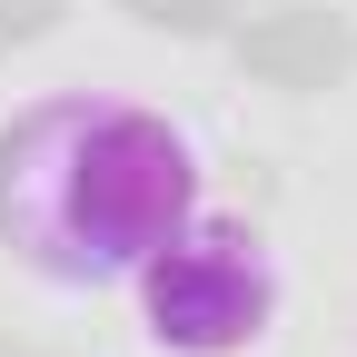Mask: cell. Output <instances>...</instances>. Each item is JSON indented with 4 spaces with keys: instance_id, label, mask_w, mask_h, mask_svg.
I'll use <instances>...</instances> for the list:
<instances>
[{
    "instance_id": "1",
    "label": "cell",
    "mask_w": 357,
    "mask_h": 357,
    "mask_svg": "<svg viewBox=\"0 0 357 357\" xmlns=\"http://www.w3.org/2000/svg\"><path fill=\"white\" fill-rule=\"evenodd\" d=\"M60 149L50 159V129L40 109L0 139V229H20L40 268L60 278H109L129 268L149 238L178 229L189 208V149L169 139L159 119L139 109H60Z\"/></svg>"
},
{
    "instance_id": "2",
    "label": "cell",
    "mask_w": 357,
    "mask_h": 357,
    "mask_svg": "<svg viewBox=\"0 0 357 357\" xmlns=\"http://www.w3.org/2000/svg\"><path fill=\"white\" fill-rule=\"evenodd\" d=\"M149 328L189 357H229L268 328V268L248 258V238H189L149 268Z\"/></svg>"
},
{
    "instance_id": "3",
    "label": "cell",
    "mask_w": 357,
    "mask_h": 357,
    "mask_svg": "<svg viewBox=\"0 0 357 357\" xmlns=\"http://www.w3.org/2000/svg\"><path fill=\"white\" fill-rule=\"evenodd\" d=\"M238 60H248L258 79H278V89H328V79L357 60V40H347L337 10H268V20L238 30Z\"/></svg>"
},
{
    "instance_id": "4",
    "label": "cell",
    "mask_w": 357,
    "mask_h": 357,
    "mask_svg": "<svg viewBox=\"0 0 357 357\" xmlns=\"http://www.w3.org/2000/svg\"><path fill=\"white\" fill-rule=\"evenodd\" d=\"M129 10H139V20H159V30H189V40H199V30H218V20H229L238 0H129Z\"/></svg>"
},
{
    "instance_id": "5",
    "label": "cell",
    "mask_w": 357,
    "mask_h": 357,
    "mask_svg": "<svg viewBox=\"0 0 357 357\" xmlns=\"http://www.w3.org/2000/svg\"><path fill=\"white\" fill-rule=\"evenodd\" d=\"M50 10H60V0H0V50L40 40V30H50Z\"/></svg>"
}]
</instances>
